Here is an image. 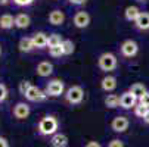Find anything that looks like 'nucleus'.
<instances>
[{"mask_svg": "<svg viewBox=\"0 0 149 147\" xmlns=\"http://www.w3.org/2000/svg\"><path fill=\"white\" fill-rule=\"evenodd\" d=\"M59 128V122L53 115H46L45 118H41L38 122L37 131L40 135H53L58 133Z\"/></svg>", "mask_w": 149, "mask_h": 147, "instance_id": "1", "label": "nucleus"}, {"mask_svg": "<svg viewBox=\"0 0 149 147\" xmlns=\"http://www.w3.org/2000/svg\"><path fill=\"white\" fill-rule=\"evenodd\" d=\"M97 65L99 68L103 71V72H112L117 65H118V60H117V56L111 52H106V53H102L97 59Z\"/></svg>", "mask_w": 149, "mask_h": 147, "instance_id": "2", "label": "nucleus"}, {"mask_svg": "<svg viewBox=\"0 0 149 147\" xmlns=\"http://www.w3.org/2000/svg\"><path fill=\"white\" fill-rule=\"evenodd\" d=\"M65 100L70 104H80L84 100V90L80 86H72L65 93Z\"/></svg>", "mask_w": 149, "mask_h": 147, "instance_id": "3", "label": "nucleus"}, {"mask_svg": "<svg viewBox=\"0 0 149 147\" xmlns=\"http://www.w3.org/2000/svg\"><path fill=\"white\" fill-rule=\"evenodd\" d=\"M65 91V84L62 79H52L46 84L45 93L47 94V97H58L61 94H63Z\"/></svg>", "mask_w": 149, "mask_h": 147, "instance_id": "4", "label": "nucleus"}, {"mask_svg": "<svg viewBox=\"0 0 149 147\" xmlns=\"http://www.w3.org/2000/svg\"><path fill=\"white\" fill-rule=\"evenodd\" d=\"M120 50H121V55L124 57H134L139 53V44L134 40H125L120 46Z\"/></svg>", "mask_w": 149, "mask_h": 147, "instance_id": "5", "label": "nucleus"}, {"mask_svg": "<svg viewBox=\"0 0 149 147\" xmlns=\"http://www.w3.org/2000/svg\"><path fill=\"white\" fill-rule=\"evenodd\" d=\"M90 21H92L90 15H89L87 12H84V10H78V12L74 15V18H72L74 25H75L77 28H80V30L87 28L89 24H90Z\"/></svg>", "mask_w": 149, "mask_h": 147, "instance_id": "6", "label": "nucleus"}, {"mask_svg": "<svg viewBox=\"0 0 149 147\" xmlns=\"http://www.w3.org/2000/svg\"><path fill=\"white\" fill-rule=\"evenodd\" d=\"M137 99L130 93V91H124L121 96H120V108L123 109H134L137 106Z\"/></svg>", "mask_w": 149, "mask_h": 147, "instance_id": "7", "label": "nucleus"}, {"mask_svg": "<svg viewBox=\"0 0 149 147\" xmlns=\"http://www.w3.org/2000/svg\"><path fill=\"white\" fill-rule=\"evenodd\" d=\"M30 113H31V109H30L28 104L24 103V101H19V103H16L13 106V116L16 119H19V121L27 119L30 116Z\"/></svg>", "mask_w": 149, "mask_h": 147, "instance_id": "8", "label": "nucleus"}, {"mask_svg": "<svg viewBox=\"0 0 149 147\" xmlns=\"http://www.w3.org/2000/svg\"><path fill=\"white\" fill-rule=\"evenodd\" d=\"M129 125H130V122L125 116H115L111 122V128L115 133H125L129 130Z\"/></svg>", "mask_w": 149, "mask_h": 147, "instance_id": "9", "label": "nucleus"}, {"mask_svg": "<svg viewBox=\"0 0 149 147\" xmlns=\"http://www.w3.org/2000/svg\"><path fill=\"white\" fill-rule=\"evenodd\" d=\"M24 97H25L28 101H43V100H46V99H47V94H46L43 90H40L38 87L33 86Z\"/></svg>", "mask_w": 149, "mask_h": 147, "instance_id": "10", "label": "nucleus"}, {"mask_svg": "<svg viewBox=\"0 0 149 147\" xmlns=\"http://www.w3.org/2000/svg\"><path fill=\"white\" fill-rule=\"evenodd\" d=\"M49 24L53 27H61L63 22H65V13H63L61 9H53L49 13Z\"/></svg>", "mask_w": 149, "mask_h": 147, "instance_id": "11", "label": "nucleus"}, {"mask_svg": "<svg viewBox=\"0 0 149 147\" xmlns=\"http://www.w3.org/2000/svg\"><path fill=\"white\" fill-rule=\"evenodd\" d=\"M100 88H102L105 93H112V91L117 88V78L112 77V75L103 77L102 81H100Z\"/></svg>", "mask_w": 149, "mask_h": 147, "instance_id": "12", "label": "nucleus"}, {"mask_svg": "<svg viewBox=\"0 0 149 147\" xmlns=\"http://www.w3.org/2000/svg\"><path fill=\"white\" fill-rule=\"evenodd\" d=\"M36 72H37L38 77L46 78V77H49V75L53 74V65L50 63V62H47V60H43V62H40V63L37 65Z\"/></svg>", "mask_w": 149, "mask_h": 147, "instance_id": "13", "label": "nucleus"}, {"mask_svg": "<svg viewBox=\"0 0 149 147\" xmlns=\"http://www.w3.org/2000/svg\"><path fill=\"white\" fill-rule=\"evenodd\" d=\"M31 38H33V43H34L36 49H45V47H47V34L46 32H43V31L34 32L31 35Z\"/></svg>", "mask_w": 149, "mask_h": 147, "instance_id": "14", "label": "nucleus"}, {"mask_svg": "<svg viewBox=\"0 0 149 147\" xmlns=\"http://www.w3.org/2000/svg\"><path fill=\"white\" fill-rule=\"evenodd\" d=\"M136 30L139 31H149V12H142L134 22Z\"/></svg>", "mask_w": 149, "mask_h": 147, "instance_id": "15", "label": "nucleus"}, {"mask_svg": "<svg viewBox=\"0 0 149 147\" xmlns=\"http://www.w3.org/2000/svg\"><path fill=\"white\" fill-rule=\"evenodd\" d=\"M140 13H142V12H140V9H139L137 6H134V5L127 6L125 10H124V19L129 21V22H133V24H134Z\"/></svg>", "mask_w": 149, "mask_h": 147, "instance_id": "16", "label": "nucleus"}, {"mask_svg": "<svg viewBox=\"0 0 149 147\" xmlns=\"http://www.w3.org/2000/svg\"><path fill=\"white\" fill-rule=\"evenodd\" d=\"M50 146L52 147H67L68 146V137L63 133H56L50 138Z\"/></svg>", "mask_w": 149, "mask_h": 147, "instance_id": "17", "label": "nucleus"}, {"mask_svg": "<svg viewBox=\"0 0 149 147\" xmlns=\"http://www.w3.org/2000/svg\"><path fill=\"white\" fill-rule=\"evenodd\" d=\"M30 24H31L30 15H27V13H18V15L15 16V27H16V28L25 30V28L30 27Z\"/></svg>", "mask_w": 149, "mask_h": 147, "instance_id": "18", "label": "nucleus"}, {"mask_svg": "<svg viewBox=\"0 0 149 147\" xmlns=\"http://www.w3.org/2000/svg\"><path fill=\"white\" fill-rule=\"evenodd\" d=\"M18 49L19 52H22V53H30L33 52L36 47H34V43H33V38L31 37H22L19 40V43H18Z\"/></svg>", "mask_w": 149, "mask_h": 147, "instance_id": "19", "label": "nucleus"}, {"mask_svg": "<svg viewBox=\"0 0 149 147\" xmlns=\"http://www.w3.org/2000/svg\"><path fill=\"white\" fill-rule=\"evenodd\" d=\"M15 27V18L10 13H5L0 16V28L2 30H10Z\"/></svg>", "mask_w": 149, "mask_h": 147, "instance_id": "20", "label": "nucleus"}, {"mask_svg": "<svg viewBox=\"0 0 149 147\" xmlns=\"http://www.w3.org/2000/svg\"><path fill=\"white\" fill-rule=\"evenodd\" d=\"M129 91L139 100L148 90H146V87H145V84H142V82H134L133 86H130V88H129Z\"/></svg>", "mask_w": 149, "mask_h": 147, "instance_id": "21", "label": "nucleus"}, {"mask_svg": "<svg viewBox=\"0 0 149 147\" xmlns=\"http://www.w3.org/2000/svg\"><path fill=\"white\" fill-rule=\"evenodd\" d=\"M103 103H105V106L108 109H115V108L120 106V97L117 94H108L105 97Z\"/></svg>", "mask_w": 149, "mask_h": 147, "instance_id": "22", "label": "nucleus"}, {"mask_svg": "<svg viewBox=\"0 0 149 147\" xmlns=\"http://www.w3.org/2000/svg\"><path fill=\"white\" fill-rule=\"evenodd\" d=\"M62 41H63V38H62L61 34H58V32H52V34L47 35V47L50 49V47L61 46V44H62Z\"/></svg>", "mask_w": 149, "mask_h": 147, "instance_id": "23", "label": "nucleus"}, {"mask_svg": "<svg viewBox=\"0 0 149 147\" xmlns=\"http://www.w3.org/2000/svg\"><path fill=\"white\" fill-rule=\"evenodd\" d=\"M61 46H62V50H63V56H70L75 50V44L72 43L71 40H63Z\"/></svg>", "mask_w": 149, "mask_h": 147, "instance_id": "24", "label": "nucleus"}, {"mask_svg": "<svg viewBox=\"0 0 149 147\" xmlns=\"http://www.w3.org/2000/svg\"><path fill=\"white\" fill-rule=\"evenodd\" d=\"M33 87V84L28 81V79H24V81H21L19 82V86H18V90H19V93L22 94V96H25L27 93H28V90Z\"/></svg>", "mask_w": 149, "mask_h": 147, "instance_id": "25", "label": "nucleus"}, {"mask_svg": "<svg viewBox=\"0 0 149 147\" xmlns=\"http://www.w3.org/2000/svg\"><path fill=\"white\" fill-rule=\"evenodd\" d=\"M148 112H149V109H148V108H145V106H142L140 103H137V106L134 108V115H136L137 118H142V119H143V118L146 116V113H148Z\"/></svg>", "mask_w": 149, "mask_h": 147, "instance_id": "26", "label": "nucleus"}, {"mask_svg": "<svg viewBox=\"0 0 149 147\" xmlns=\"http://www.w3.org/2000/svg\"><path fill=\"white\" fill-rule=\"evenodd\" d=\"M49 55H50L52 57H61V56H63V50H62V46L50 47V49H49Z\"/></svg>", "mask_w": 149, "mask_h": 147, "instance_id": "27", "label": "nucleus"}, {"mask_svg": "<svg viewBox=\"0 0 149 147\" xmlns=\"http://www.w3.org/2000/svg\"><path fill=\"white\" fill-rule=\"evenodd\" d=\"M8 87L5 86V84H2V82H0V103H2V101H5L6 99H8Z\"/></svg>", "mask_w": 149, "mask_h": 147, "instance_id": "28", "label": "nucleus"}, {"mask_svg": "<svg viewBox=\"0 0 149 147\" xmlns=\"http://www.w3.org/2000/svg\"><path fill=\"white\" fill-rule=\"evenodd\" d=\"M139 103L142 104V106H145V108L149 109V91H146V93L139 99Z\"/></svg>", "mask_w": 149, "mask_h": 147, "instance_id": "29", "label": "nucleus"}, {"mask_svg": "<svg viewBox=\"0 0 149 147\" xmlns=\"http://www.w3.org/2000/svg\"><path fill=\"white\" fill-rule=\"evenodd\" d=\"M33 2H34V0H13V3H15L16 6H19V8L30 6V5H33Z\"/></svg>", "mask_w": 149, "mask_h": 147, "instance_id": "30", "label": "nucleus"}, {"mask_svg": "<svg viewBox=\"0 0 149 147\" xmlns=\"http://www.w3.org/2000/svg\"><path fill=\"white\" fill-rule=\"evenodd\" d=\"M108 147H124V143L121 140H118V138H114V140L109 141Z\"/></svg>", "mask_w": 149, "mask_h": 147, "instance_id": "31", "label": "nucleus"}, {"mask_svg": "<svg viewBox=\"0 0 149 147\" xmlns=\"http://www.w3.org/2000/svg\"><path fill=\"white\" fill-rule=\"evenodd\" d=\"M68 2H70L71 5H74V6H81V5L86 3L87 0H68Z\"/></svg>", "mask_w": 149, "mask_h": 147, "instance_id": "32", "label": "nucleus"}, {"mask_svg": "<svg viewBox=\"0 0 149 147\" xmlns=\"http://www.w3.org/2000/svg\"><path fill=\"white\" fill-rule=\"evenodd\" d=\"M0 147H9V141L5 137H0Z\"/></svg>", "mask_w": 149, "mask_h": 147, "instance_id": "33", "label": "nucleus"}, {"mask_svg": "<svg viewBox=\"0 0 149 147\" xmlns=\"http://www.w3.org/2000/svg\"><path fill=\"white\" fill-rule=\"evenodd\" d=\"M86 147H102L97 141H89L87 144H86Z\"/></svg>", "mask_w": 149, "mask_h": 147, "instance_id": "34", "label": "nucleus"}, {"mask_svg": "<svg viewBox=\"0 0 149 147\" xmlns=\"http://www.w3.org/2000/svg\"><path fill=\"white\" fill-rule=\"evenodd\" d=\"M10 3V0H0V6H8Z\"/></svg>", "mask_w": 149, "mask_h": 147, "instance_id": "35", "label": "nucleus"}, {"mask_svg": "<svg viewBox=\"0 0 149 147\" xmlns=\"http://www.w3.org/2000/svg\"><path fill=\"white\" fill-rule=\"evenodd\" d=\"M143 121H145V122H146V124H149V112H148V113H146V116H145V118H143Z\"/></svg>", "mask_w": 149, "mask_h": 147, "instance_id": "36", "label": "nucleus"}, {"mask_svg": "<svg viewBox=\"0 0 149 147\" xmlns=\"http://www.w3.org/2000/svg\"><path fill=\"white\" fill-rule=\"evenodd\" d=\"M139 2H140V3H145V2H148V0H139Z\"/></svg>", "mask_w": 149, "mask_h": 147, "instance_id": "37", "label": "nucleus"}, {"mask_svg": "<svg viewBox=\"0 0 149 147\" xmlns=\"http://www.w3.org/2000/svg\"><path fill=\"white\" fill-rule=\"evenodd\" d=\"M0 55H2V47H0Z\"/></svg>", "mask_w": 149, "mask_h": 147, "instance_id": "38", "label": "nucleus"}]
</instances>
